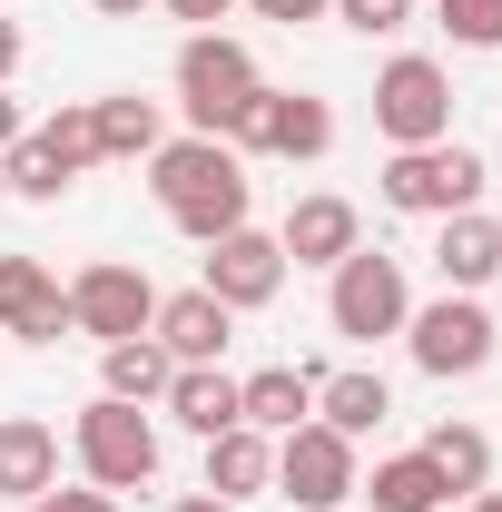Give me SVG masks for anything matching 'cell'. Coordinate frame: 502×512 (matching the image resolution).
I'll list each match as a JSON object with an SVG mask.
<instances>
[{"mask_svg": "<svg viewBox=\"0 0 502 512\" xmlns=\"http://www.w3.org/2000/svg\"><path fill=\"white\" fill-rule=\"evenodd\" d=\"M148 197L168 207V227L178 237H227V227H247V197H256V178H247V158L227 148V138H168L158 158H148Z\"/></svg>", "mask_w": 502, "mask_h": 512, "instance_id": "1", "label": "cell"}, {"mask_svg": "<svg viewBox=\"0 0 502 512\" xmlns=\"http://www.w3.org/2000/svg\"><path fill=\"white\" fill-rule=\"evenodd\" d=\"M168 79H178V119H188V138H227V128L247 119V99L266 89L256 50H247V40H227V30H188Z\"/></svg>", "mask_w": 502, "mask_h": 512, "instance_id": "2", "label": "cell"}, {"mask_svg": "<svg viewBox=\"0 0 502 512\" xmlns=\"http://www.w3.org/2000/svg\"><path fill=\"white\" fill-rule=\"evenodd\" d=\"M69 453H79V483H99V493L158 483V424H148V404H119V394H99L69 424Z\"/></svg>", "mask_w": 502, "mask_h": 512, "instance_id": "3", "label": "cell"}, {"mask_svg": "<svg viewBox=\"0 0 502 512\" xmlns=\"http://www.w3.org/2000/svg\"><path fill=\"white\" fill-rule=\"evenodd\" d=\"M414 316V286H404V256L384 247H355L345 266H325V325L345 345H375V335H404Z\"/></svg>", "mask_w": 502, "mask_h": 512, "instance_id": "4", "label": "cell"}, {"mask_svg": "<svg viewBox=\"0 0 502 512\" xmlns=\"http://www.w3.org/2000/svg\"><path fill=\"white\" fill-rule=\"evenodd\" d=\"M375 197L394 217H463V207H483V158L463 148V138H434V148H394L384 158Z\"/></svg>", "mask_w": 502, "mask_h": 512, "instance_id": "5", "label": "cell"}, {"mask_svg": "<svg viewBox=\"0 0 502 512\" xmlns=\"http://www.w3.org/2000/svg\"><path fill=\"white\" fill-rule=\"evenodd\" d=\"M493 345H502L493 306H483V296H453V286H443L434 306H414V316H404V355H414L434 384L483 375V365H493Z\"/></svg>", "mask_w": 502, "mask_h": 512, "instance_id": "6", "label": "cell"}, {"mask_svg": "<svg viewBox=\"0 0 502 512\" xmlns=\"http://www.w3.org/2000/svg\"><path fill=\"white\" fill-rule=\"evenodd\" d=\"M375 128H384V148H434V138H453V79H443V60H424V50L384 60L375 69Z\"/></svg>", "mask_w": 502, "mask_h": 512, "instance_id": "7", "label": "cell"}, {"mask_svg": "<svg viewBox=\"0 0 502 512\" xmlns=\"http://www.w3.org/2000/svg\"><path fill=\"white\" fill-rule=\"evenodd\" d=\"M355 483H365V463H355V444H345L335 424H296V434H276V503L345 512V503H355Z\"/></svg>", "mask_w": 502, "mask_h": 512, "instance_id": "8", "label": "cell"}, {"mask_svg": "<svg viewBox=\"0 0 502 512\" xmlns=\"http://www.w3.org/2000/svg\"><path fill=\"white\" fill-rule=\"evenodd\" d=\"M227 148H237V158H296V168H306V158L335 148V109H325L315 89H256L247 119L227 128Z\"/></svg>", "mask_w": 502, "mask_h": 512, "instance_id": "9", "label": "cell"}, {"mask_svg": "<svg viewBox=\"0 0 502 512\" xmlns=\"http://www.w3.org/2000/svg\"><path fill=\"white\" fill-rule=\"evenodd\" d=\"M197 286H207L227 316H256V306H276V286H286V247H276L266 227H227V237H207V256H197Z\"/></svg>", "mask_w": 502, "mask_h": 512, "instance_id": "10", "label": "cell"}, {"mask_svg": "<svg viewBox=\"0 0 502 512\" xmlns=\"http://www.w3.org/2000/svg\"><path fill=\"white\" fill-rule=\"evenodd\" d=\"M148 316H158V286H148L128 256H99V266L69 276V325H79V335L128 345V335H148Z\"/></svg>", "mask_w": 502, "mask_h": 512, "instance_id": "11", "label": "cell"}, {"mask_svg": "<svg viewBox=\"0 0 502 512\" xmlns=\"http://www.w3.org/2000/svg\"><path fill=\"white\" fill-rule=\"evenodd\" d=\"M0 335L10 345H60V335H79L69 325V286L40 256H0Z\"/></svg>", "mask_w": 502, "mask_h": 512, "instance_id": "12", "label": "cell"}, {"mask_svg": "<svg viewBox=\"0 0 502 512\" xmlns=\"http://www.w3.org/2000/svg\"><path fill=\"white\" fill-rule=\"evenodd\" d=\"M276 247H286V266H345V256L365 247V217H355V197L315 188V197H296V207H286Z\"/></svg>", "mask_w": 502, "mask_h": 512, "instance_id": "13", "label": "cell"}, {"mask_svg": "<svg viewBox=\"0 0 502 512\" xmlns=\"http://www.w3.org/2000/svg\"><path fill=\"white\" fill-rule=\"evenodd\" d=\"M148 335L168 345V365H217V355L237 345V316H227V306H217L207 286H178V296H158Z\"/></svg>", "mask_w": 502, "mask_h": 512, "instance_id": "14", "label": "cell"}, {"mask_svg": "<svg viewBox=\"0 0 502 512\" xmlns=\"http://www.w3.org/2000/svg\"><path fill=\"white\" fill-rule=\"evenodd\" d=\"M434 276L453 286V296H483V286L502 276V217H483V207L434 217Z\"/></svg>", "mask_w": 502, "mask_h": 512, "instance_id": "15", "label": "cell"}, {"mask_svg": "<svg viewBox=\"0 0 502 512\" xmlns=\"http://www.w3.org/2000/svg\"><path fill=\"white\" fill-rule=\"evenodd\" d=\"M197 493H217V503H256V493H276V434H256V424L207 434V473H197Z\"/></svg>", "mask_w": 502, "mask_h": 512, "instance_id": "16", "label": "cell"}, {"mask_svg": "<svg viewBox=\"0 0 502 512\" xmlns=\"http://www.w3.org/2000/svg\"><path fill=\"white\" fill-rule=\"evenodd\" d=\"M50 483H60V424L0 414V503H40Z\"/></svg>", "mask_w": 502, "mask_h": 512, "instance_id": "17", "label": "cell"}, {"mask_svg": "<svg viewBox=\"0 0 502 512\" xmlns=\"http://www.w3.org/2000/svg\"><path fill=\"white\" fill-rule=\"evenodd\" d=\"M237 424H256V434H296V424H315V365L237 375Z\"/></svg>", "mask_w": 502, "mask_h": 512, "instance_id": "18", "label": "cell"}, {"mask_svg": "<svg viewBox=\"0 0 502 512\" xmlns=\"http://www.w3.org/2000/svg\"><path fill=\"white\" fill-rule=\"evenodd\" d=\"M158 414H168L178 434L207 444V434H227V424H237V375H227V365H178L168 394H158Z\"/></svg>", "mask_w": 502, "mask_h": 512, "instance_id": "19", "label": "cell"}, {"mask_svg": "<svg viewBox=\"0 0 502 512\" xmlns=\"http://www.w3.org/2000/svg\"><path fill=\"white\" fill-rule=\"evenodd\" d=\"M89 138H99V158H158L168 148V109L158 99H138V89H109V99H89Z\"/></svg>", "mask_w": 502, "mask_h": 512, "instance_id": "20", "label": "cell"}, {"mask_svg": "<svg viewBox=\"0 0 502 512\" xmlns=\"http://www.w3.org/2000/svg\"><path fill=\"white\" fill-rule=\"evenodd\" d=\"M384 414H394V384L375 365H345V375H315V424H335L345 444H365Z\"/></svg>", "mask_w": 502, "mask_h": 512, "instance_id": "21", "label": "cell"}, {"mask_svg": "<svg viewBox=\"0 0 502 512\" xmlns=\"http://www.w3.org/2000/svg\"><path fill=\"white\" fill-rule=\"evenodd\" d=\"M355 503H375V512H443L453 493H443V473L424 463V444H414V453H384L375 473L355 483Z\"/></svg>", "mask_w": 502, "mask_h": 512, "instance_id": "22", "label": "cell"}, {"mask_svg": "<svg viewBox=\"0 0 502 512\" xmlns=\"http://www.w3.org/2000/svg\"><path fill=\"white\" fill-rule=\"evenodd\" d=\"M168 345L158 335H128V345H99V394H119V404H158L168 394Z\"/></svg>", "mask_w": 502, "mask_h": 512, "instance_id": "23", "label": "cell"}, {"mask_svg": "<svg viewBox=\"0 0 502 512\" xmlns=\"http://www.w3.org/2000/svg\"><path fill=\"white\" fill-rule=\"evenodd\" d=\"M0 178H10V197H40V207H60V197L79 188V168L60 158V138H50V128H30L20 148H0Z\"/></svg>", "mask_w": 502, "mask_h": 512, "instance_id": "24", "label": "cell"}, {"mask_svg": "<svg viewBox=\"0 0 502 512\" xmlns=\"http://www.w3.org/2000/svg\"><path fill=\"white\" fill-rule=\"evenodd\" d=\"M424 463L443 473V493H483L493 483V434L483 424H434L424 434Z\"/></svg>", "mask_w": 502, "mask_h": 512, "instance_id": "25", "label": "cell"}, {"mask_svg": "<svg viewBox=\"0 0 502 512\" xmlns=\"http://www.w3.org/2000/svg\"><path fill=\"white\" fill-rule=\"evenodd\" d=\"M453 50H502V0H434Z\"/></svg>", "mask_w": 502, "mask_h": 512, "instance_id": "26", "label": "cell"}, {"mask_svg": "<svg viewBox=\"0 0 502 512\" xmlns=\"http://www.w3.org/2000/svg\"><path fill=\"white\" fill-rule=\"evenodd\" d=\"M40 128L60 138V158H69V168H79V178L99 168V138H89V99H60V119H40Z\"/></svg>", "mask_w": 502, "mask_h": 512, "instance_id": "27", "label": "cell"}, {"mask_svg": "<svg viewBox=\"0 0 502 512\" xmlns=\"http://www.w3.org/2000/svg\"><path fill=\"white\" fill-rule=\"evenodd\" d=\"M335 20L365 40H394V30H414V0H335Z\"/></svg>", "mask_w": 502, "mask_h": 512, "instance_id": "28", "label": "cell"}, {"mask_svg": "<svg viewBox=\"0 0 502 512\" xmlns=\"http://www.w3.org/2000/svg\"><path fill=\"white\" fill-rule=\"evenodd\" d=\"M30 512H119V493H99V483H50Z\"/></svg>", "mask_w": 502, "mask_h": 512, "instance_id": "29", "label": "cell"}, {"mask_svg": "<svg viewBox=\"0 0 502 512\" xmlns=\"http://www.w3.org/2000/svg\"><path fill=\"white\" fill-rule=\"evenodd\" d=\"M256 20H276V30H306V20H325L335 0H247Z\"/></svg>", "mask_w": 502, "mask_h": 512, "instance_id": "30", "label": "cell"}, {"mask_svg": "<svg viewBox=\"0 0 502 512\" xmlns=\"http://www.w3.org/2000/svg\"><path fill=\"white\" fill-rule=\"evenodd\" d=\"M158 10H168V20H188V30H217L237 0H158Z\"/></svg>", "mask_w": 502, "mask_h": 512, "instance_id": "31", "label": "cell"}, {"mask_svg": "<svg viewBox=\"0 0 502 512\" xmlns=\"http://www.w3.org/2000/svg\"><path fill=\"white\" fill-rule=\"evenodd\" d=\"M20 50H30V40H20V20H0V89H10V69H20Z\"/></svg>", "mask_w": 502, "mask_h": 512, "instance_id": "32", "label": "cell"}, {"mask_svg": "<svg viewBox=\"0 0 502 512\" xmlns=\"http://www.w3.org/2000/svg\"><path fill=\"white\" fill-rule=\"evenodd\" d=\"M20 138H30V119H20V99L0 89V148H20Z\"/></svg>", "mask_w": 502, "mask_h": 512, "instance_id": "33", "label": "cell"}, {"mask_svg": "<svg viewBox=\"0 0 502 512\" xmlns=\"http://www.w3.org/2000/svg\"><path fill=\"white\" fill-rule=\"evenodd\" d=\"M99 20H138V10H158V0H89Z\"/></svg>", "mask_w": 502, "mask_h": 512, "instance_id": "34", "label": "cell"}, {"mask_svg": "<svg viewBox=\"0 0 502 512\" xmlns=\"http://www.w3.org/2000/svg\"><path fill=\"white\" fill-rule=\"evenodd\" d=\"M168 512H237V503H217V493H178Z\"/></svg>", "mask_w": 502, "mask_h": 512, "instance_id": "35", "label": "cell"}, {"mask_svg": "<svg viewBox=\"0 0 502 512\" xmlns=\"http://www.w3.org/2000/svg\"><path fill=\"white\" fill-rule=\"evenodd\" d=\"M463 512H502V493H493V483H483V493H463Z\"/></svg>", "mask_w": 502, "mask_h": 512, "instance_id": "36", "label": "cell"}, {"mask_svg": "<svg viewBox=\"0 0 502 512\" xmlns=\"http://www.w3.org/2000/svg\"><path fill=\"white\" fill-rule=\"evenodd\" d=\"M0 197H10V178H0Z\"/></svg>", "mask_w": 502, "mask_h": 512, "instance_id": "37", "label": "cell"}]
</instances>
